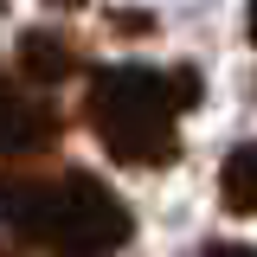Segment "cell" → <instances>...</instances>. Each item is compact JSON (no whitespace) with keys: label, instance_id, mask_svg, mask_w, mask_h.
<instances>
[{"label":"cell","instance_id":"6","mask_svg":"<svg viewBox=\"0 0 257 257\" xmlns=\"http://www.w3.org/2000/svg\"><path fill=\"white\" fill-rule=\"evenodd\" d=\"M193 257H257V244H238V238H212V244H199Z\"/></svg>","mask_w":257,"mask_h":257},{"label":"cell","instance_id":"8","mask_svg":"<svg viewBox=\"0 0 257 257\" xmlns=\"http://www.w3.org/2000/svg\"><path fill=\"white\" fill-rule=\"evenodd\" d=\"M64 7H84V0H64Z\"/></svg>","mask_w":257,"mask_h":257},{"label":"cell","instance_id":"7","mask_svg":"<svg viewBox=\"0 0 257 257\" xmlns=\"http://www.w3.org/2000/svg\"><path fill=\"white\" fill-rule=\"evenodd\" d=\"M244 32H251V45H257V0L244 7Z\"/></svg>","mask_w":257,"mask_h":257},{"label":"cell","instance_id":"1","mask_svg":"<svg viewBox=\"0 0 257 257\" xmlns=\"http://www.w3.org/2000/svg\"><path fill=\"white\" fill-rule=\"evenodd\" d=\"M206 96V77L193 64L155 71V64H103L84 84V122L103 142V155L122 167H174L180 161V116Z\"/></svg>","mask_w":257,"mask_h":257},{"label":"cell","instance_id":"5","mask_svg":"<svg viewBox=\"0 0 257 257\" xmlns=\"http://www.w3.org/2000/svg\"><path fill=\"white\" fill-rule=\"evenodd\" d=\"M219 206L231 219H251L257 212V142H238L219 167Z\"/></svg>","mask_w":257,"mask_h":257},{"label":"cell","instance_id":"4","mask_svg":"<svg viewBox=\"0 0 257 257\" xmlns=\"http://www.w3.org/2000/svg\"><path fill=\"white\" fill-rule=\"evenodd\" d=\"M77 71H84V45H77L71 32L32 26V32L13 39V77H26V84H39V90H52V84L77 77Z\"/></svg>","mask_w":257,"mask_h":257},{"label":"cell","instance_id":"2","mask_svg":"<svg viewBox=\"0 0 257 257\" xmlns=\"http://www.w3.org/2000/svg\"><path fill=\"white\" fill-rule=\"evenodd\" d=\"M7 231L39 257H116L135 238V212L109 180L84 167L7 174Z\"/></svg>","mask_w":257,"mask_h":257},{"label":"cell","instance_id":"3","mask_svg":"<svg viewBox=\"0 0 257 257\" xmlns=\"http://www.w3.org/2000/svg\"><path fill=\"white\" fill-rule=\"evenodd\" d=\"M58 135H64V116L45 96H20V90L0 96V155L13 161V167L32 161V155H52Z\"/></svg>","mask_w":257,"mask_h":257}]
</instances>
